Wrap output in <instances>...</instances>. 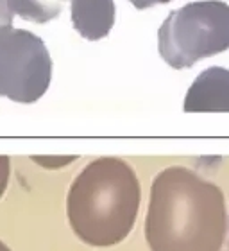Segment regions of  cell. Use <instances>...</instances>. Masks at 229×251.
Here are the masks:
<instances>
[{
    "mask_svg": "<svg viewBox=\"0 0 229 251\" xmlns=\"http://www.w3.org/2000/svg\"><path fill=\"white\" fill-rule=\"evenodd\" d=\"M73 29L90 42L102 40L114 25L113 0H70Z\"/></svg>",
    "mask_w": 229,
    "mask_h": 251,
    "instance_id": "cell-6",
    "label": "cell"
},
{
    "mask_svg": "<svg viewBox=\"0 0 229 251\" xmlns=\"http://www.w3.org/2000/svg\"><path fill=\"white\" fill-rule=\"evenodd\" d=\"M140 201L141 187L135 169L122 158H97L70 185L68 223L84 244L114 246L135 228Z\"/></svg>",
    "mask_w": 229,
    "mask_h": 251,
    "instance_id": "cell-2",
    "label": "cell"
},
{
    "mask_svg": "<svg viewBox=\"0 0 229 251\" xmlns=\"http://www.w3.org/2000/svg\"><path fill=\"white\" fill-rule=\"evenodd\" d=\"M68 0H15L16 15L27 22L47 24L59 16Z\"/></svg>",
    "mask_w": 229,
    "mask_h": 251,
    "instance_id": "cell-7",
    "label": "cell"
},
{
    "mask_svg": "<svg viewBox=\"0 0 229 251\" xmlns=\"http://www.w3.org/2000/svg\"><path fill=\"white\" fill-rule=\"evenodd\" d=\"M226 233L228 208L219 185L181 165L154 178L145 217L151 251H220Z\"/></svg>",
    "mask_w": 229,
    "mask_h": 251,
    "instance_id": "cell-1",
    "label": "cell"
},
{
    "mask_svg": "<svg viewBox=\"0 0 229 251\" xmlns=\"http://www.w3.org/2000/svg\"><path fill=\"white\" fill-rule=\"evenodd\" d=\"M77 160V156H32V162L40 163L43 169H61Z\"/></svg>",
    "mask_w": 229,
    "mask_h": 251,
    "instance_id": "cell-9",
    "label": "cell"
},
{
    "mask_svg": "<svg viewBox=\"0 0 229 251\" xmlns=\"http://www.w3.org/2000/svg\"><path fill=\"white\" fill-rule=\"evenodd\" d=\"M52 81V58L40 36L25 29L0 32V97L31 104Z\"/></svg>",
    "mask_w": 229,
    "mask_h": 251,
    "instance_id": "cell-4",
    "label": "cell"
},
{
    "mask_svg": "<svg viewBox=\"0 0 229 251\" xmlns=\"http://www.w3.org/2000/svg\"><path fill=\"white\" fill-rule=\"evenodd\" d=\"M16 15L15 0H0V32L13 27V18Z\"/></svg>",
    "mask_w": 229,
    "mask_h": 251,
    "instance_id": "cell-8",
    "label": "cell"
},
{
    "mask_svg": "<svg viewBox=\"0 0 229 251\" xmlns=\"http://www.w3.org/2000/svg\"><path fill=\"white\" fill-rule=\"evenodd\" d=\"M186 113H229V70L209 67L199 74L188 88Z\"/></svg>",
    "mask_w": 229,
    "mask_h": 251,
    "instance_id": "cell-5",
    "label": "cell"
},
{
    "mask_svg": "<svg viewBox=\"0 0 229 251\" xmlns=\"http://www.w3.org/2000/svg\"><path fill=\"white\" fill-rule=\"evenodd\" d=\"M9 176H11V160L9 156H2L0 154V198L4 196L9 185Z\"/></svg>",
    "mask_w": 229,
    "mask_h": 251,
    "instance_id": "cell-10",
    "label": "cell"
},
{
    "mask_svg": "<svg viewBox=\"0 0 229 251\" xmlns=\"http://www.w3.org/2000/svg\"><path fill=\"white\" fill-rule=\"evenodd\" d=\"M229 49V5L222 0L190 2L170 11L158 31V50L176 70L193 67Z\"/></svg>",
    "mask_w": 229,
    "mask_h": 251,
    "instance_id": "cell-3",
    "label": "cell"
},
{
    "mask_svg": "<svg viewBox=\"0 0 229 251\" xmlns=\"http://www.w3.org/2000/svg\"><path fill=\"white\" fill-rule=\"evenodd\" d=\"M129 2L135 5L136 9H147V7H152V5L158 4H168L170 0H129Z\"/></svg>",
    "mask_w": 229,
    "mask_h": 251,
    "instance_id": "cell-11",
    "label": "cell"
},
{
    "mask_svg": "<svg viewBox=\"0 0 229 251\" xmlns=\"http://www.w3.org/2000/svg\"><path fill=\"white\" fill-rule=\"evenodd\" d=\"M0 251H13V250H11V248H9V246H5L4 242L0 241Z\"/></svg>",
    "mask_w": 229,
    "mask_h": 251,
    "instance_id": "cell-12",
    "label": "cell"
}]
</instances>
